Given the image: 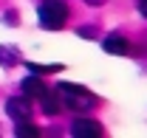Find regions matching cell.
Instances as JSON below:
<instances>
[{"label":"cell","instance_id":"cell-8","mask_svg":"<svg viewBox=\"0 0 147 138\" xmlns=\"http://www.w3.org/2000/svg\"><path fill=\"white\" fill-rule=\"evenodd\" d=\"M17 51L14 48H3L0 45V65H6V68H11V65H17Z\"/></svg>","mask_w":147,"mask_h":138},{"label":"cell","instance_id":"cell-3","mask_svg":"<svg viewBox=\"0 0 147 138\" xmlns=\"http://www.w3.org/2000/svg\"><path fill=\"white\" fill-rule=\"evenodd\" d=\"M6 113H9V119L20 124V121H31V99L28 96H11V99H6Z\"/></svg>","mask_w":147,"mask_h":138},{"label":"cell","instance_id":"cell-12","mask_svg":"<svg viewBox=\"0 0 147 138\" xmlns=\"http://www.w3.org/2000/svg\"><path fill=\"white\" fill-rule=\"evenodd\" d=\"M139 11H142V17H147V0H139Z\"/></svg>","mask_w":147,"mask_h":138},{"label":"cell","instance_id":"cell-1","mask_svg":"<svg viewBox=\"0 0 147 138\" xmlns=\"http://www.w3.org/2000/svg\"><path fill=\"white\" fill-rule=\"evenodd\" d=\"M57 96L74 113H91L93 107L99 104V99L93 96L91 90H85V87H79V85H68V82H59L57 85Z\"/></svg>","mask_w":147,"mask_h":138},{"label":"cell","instance_id":"cell-6","mask_svg":"<svg viewBox=\"0 0 147 138\" xmlns=\"http://www.w3.org/2000/svg\"><path fill=\"white\" fill-rule=\"evenodd\" d=\"M102 48H105L108 54H116V56H127V51H130V42H127V40H125L122 34H110V37H105Z\"/></svg>","mask_w":147,"mask_h":138},{"label":"cell","instance_id":"cell-5","mask_svg":"<svg viewBox=\"0 0 147 138\" xmlns=\"http://www.w3.org/2000/svg\"><path fill=\"white\" fill-rule=\"evenodd\" d=\"M20 90H23V96H28L31 102H40V99H45L51 90L42 85L37 76H28V79H23V85H20Z\"/></svg>","mask_w":147,"mask_h":138},{"label":"cell","instance_id":"cell-13","mask_svg":"<svg viewBox=\"0 0 147 138\" xmlns=\"http://www.w3.org/2000/svg\"><path fill=\"white\" fill-rule=\"evenodd\" d=\"M85 3H88V6H102L105 0H85Z\"/></svg>","mask_w":147,"mask_h":138},{"label":"cell","instance_id":"cell-2","mask_svg":"<svg viewBox=\"0 0 147 138\" xmlns=\"http://www.w3.org/2000/svg\"><path fill=\"white\" fill-rule=\"evenodd\" d=\"M37 17L45 31H59L68 23V3L65 0H42L37 9Z\"/></svg>","mask_w":147,"mask_h":138},{"label":"cell","instance_id":"cell-4","mask_svg":"<svg viewBox=\"0 0 147 138\" xmlns=\"http://www.w3.org/2000/svg\"><path fill=\"white\" fill-rule=\"evenodd\" d=\"M68 133L76 135V138H96V135H102L105 130H102V124L96 119H74L71 127H68Z\"/></svg>","mask_w":147,"mask_h":138},{"label":"cell","instance_id":"cell-9","mask_svg":"<svg viewBox=\"0 0 147 138\" xmlns=\"http://www.w3.org/2000/svg\"><path fill=\"white\" fill-rule=\"evenodd\" d=\"M26 68L31 73H59L62 65H34V62H26Z\"/></svg>","mask_w":147,"mask_h":138},{"label":"cell","instance_id":"cell-11","mask_svg":"<svg viewBox=\"0 0 147 138\" xmlns=\"http://www.w3.org/2000/svg\"><path fill=\"white\" fill-rule=\"evenodd\" d=\"M79 34L85 37V40H91V37H93V28H88V25H85V28H79Z\"/></svg>","mask_w":147,"mask_h":138},{"label":"cell","instance_id":"cell-10","mask_svg":"<svg viewBox=\"0 0 147 138\" xmlns=\"http://www.w3.org/2000/svg\"><path fill=\"white\" fill-rule=\"evenodd\" d=\"M14 133H17L20 138H26V135H40V130H37V127H31V121H20Z\"/></svg>","mask_w":147,"mask_h":138},{"label":"cell","instance_id":"cell-7","mask_svg":"<svg viewBox=\"0 0 147 138\" xmlns=\"http://www.w3.org/2000/svg\"><path fill=\"white\" fill-rule=\"evenodd\" d=\"M40 107H42V113H45V116H57L62 104H59V99H57V96H51V93H48L45 99H40Z\"/></svg>","mask_w":147,"mask_h":138}]
</instances>
